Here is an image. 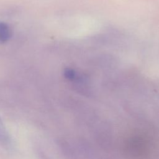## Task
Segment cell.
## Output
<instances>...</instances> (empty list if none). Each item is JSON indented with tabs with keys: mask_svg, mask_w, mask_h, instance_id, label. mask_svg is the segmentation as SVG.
Listing matches in <instances>:
<instances>
[{
	"mask_svg": "<svg viewBox=\"0 0 159 159\" xmlns=\"http://www.w3.org/2000/svg\"><path fill=\"white\" fill-rule=\"evenodd\" d=\"M0 145L6 150L14 148V142L0 117Z\"/></svg>",
	"mask_w": 159,
	"mask_h": 159,
	"instance_id": "1",
	"label": "cell"
},
{
	"mask_svg": "<svg viewBox=\"0 0 159 159\" xmlns=\"http://www.w3.org/2000/svg\"><path fill=\"white\" fill-rule=\"evenodd\" d=\"M12 36L9 26L5 22H0V42H7Z\"/></svg>",
	"mask_w": 159,
	"mask_h": 159,
	"instance_id": "2",
	"label": "cell"
},
{
	"mask_svg": "<svg viewBox=\"0 0 159 159\" xmlns=\"http://www.w3.org/2000/svg\"><path fill=\"white\" fill-rule=\"evenodd\" d=\"M64 76L66 79L69 80H73L76 76V73L73 69L66 68L64 70Z\"/></svg>",
	"mask_w": 159,
	"mask_h": 159,
	"instance_id": "3",
	"label": "cell"
}]
</instances>
